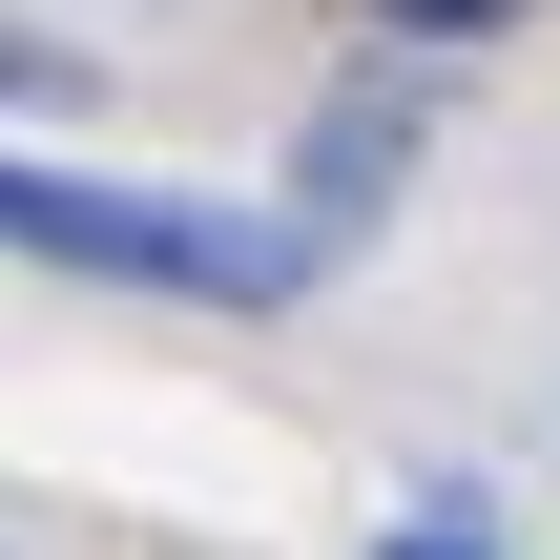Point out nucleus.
<instances>
[{
	"label": "nucleus",
	"mask_w": 560,
	"mask_h": 560,
	"mask_svg": "<svg viewBox=\"0 0 560 560\" xmlns=\"http://www.w3.org/2000/svg\"><path fill=\"white\" fill-rule=\"evenodd\" d=\"M0 249L83 270V291H187V312H291L332 270L312 208H187V187H104V166H0Z\"/></svg>",
	"instance_id": "f257e3e1"
},
{
	"label": "nucleus",
	"mask_w": 560,
	"mask_h": 560,
	"mask_svg": "<svg viewBox=\"0 0 560 560\" xmlns=\"http://www.w3.org/2000/svg\"><path fill=\"white\" fill-rule=\"evenodd\" d=\"M395 42H499V21H540V0H374Z\"/></svg>",
	"instance_id": "7ed1b4c3"
},
{
	"label": "nucleus",
	"mask_w": 560,
	"mask_h": 560,
	"mask_svg": "<svg viewBox=\"0 0 560 560\" xmlns=\"http://www.w3.org/2000/svg\"><path fill=\"white\" fill-rule=\"evenodd\" d=\"M395 560H478V520H395Z\"/></svg>",
	"instance_id": "39448f33"
},
{
	"label": "nucleus",
	"mask_w": 560,
	"mask_h": 560,
	"mask_svg": "<svg viewBox=\"0 0 560 560\" xmlns=\"http://www.w3.org/2000/svg\"><path fill=\"white\" fill-rule=\"evenodd\" d=\"M416 125H436V104H395V83H353V104H312V166H291V208H312V229L353 249V229L395 208V166H416Z\"/></svg>",
	"instance_id": "f03ea898"
},
{
	"label": "nucleus",
	"mask_w": 560,
	"mask_h": 560,
	"mask_svg": "<svg viewBox=\"0 0 560 560\" xmlns=\"http://www.w3.org/2000/svg\"><path fill=\"white\" fill-rule=\"evenodd\" d=\"M42 83H62V42H21V21H0V104H42Z\"/></svg>",
	"instance_id": "20e7f679"
}]
</instances>
